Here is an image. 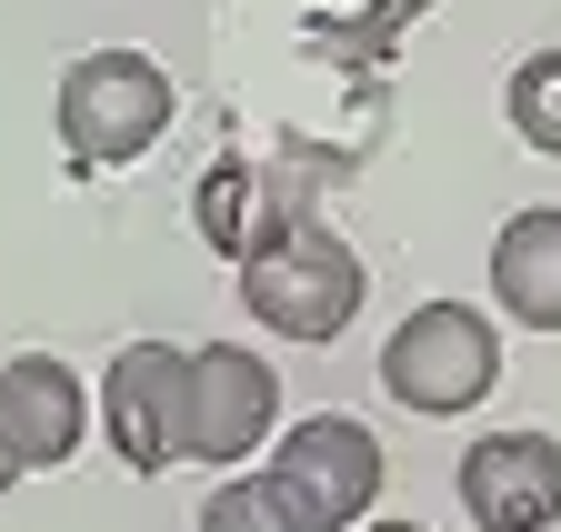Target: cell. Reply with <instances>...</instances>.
<instances>
[{
	"label": "cell",
	"mask_w": 561,
	"mask_h": 532,
	"mask_svg": "<svg viewBox=\"0 0 561 532\" xmlns=\"http://www.w3.org/2000/svg\"><path fill=\"white\" fill-rule=\"evenodd\" d=\"M271 502L291 512L301 532H362L381 483H391V462H381V432L371 422H351V412H311L271 442Z\"/></svg>",
	"instance_id": "3957f363"
},
{
	"label": "cell",
	"mask_w": 561,
	"mask_h": 532,
	"mask_svg": "<svg viewBox=\"0 0 561 532\" xmlns=\"http://www.w3.org/2000/svg\"><path fill=\"white\" fill-rule=\"evenodd\" d=\"M502 382V321L471 302H421L391 342H381V392L421 422H451L471 403H491Z\"/></svg>",
	"instance_id": "277c9868"
},
{
	"label": "cell",
	"mask_w": 561,
	"mask_h": 532,
	"mask_svg": "<svg viewBox=\"0 0 561 532\" xmlns=\"http://www.w3.org/2000/svg\"><path fill=\"white\" fill-rule=\"evenodd\" d=\"M280 422V382L251 342H201L191 352V432H181V462L201 473H241V462L271 442Z\"/></svg>",
	"instance_id": "5b68a950"
},
{
	"label": "cell",
	"mask_w": 561,
	"mask_h": 532,
	"mask_svg": "<svg viewBox=\"0 0 561 532\" xmlns=\"http://www.w3.org/2000/svg\"><path fill=\"white\" fill-rule=\"evenodd\" d=\"M502 111H512V131H522V142H531L541 161H561V50H531V60H512Z\"/></svg>",
	"instance_id": "30bf717a"
},
{
	"label": "cell",
	"mask_w": 561,
	"mask_h": 532,
	"mask_svg": "<svg viewBox=\"0 0 561 532\" xmlns=\"http://www.w3.org/2000/svg\"><path fill=\"white\" fill-rule=\"evenodd\" d=\"M101 422H111V452L130 462V473H171L181 432H191V352L121 342L111 372H101Z\"/></svg>",
	"instance_id": "8992f818"
},
{
	"label": "cell",
	"mask_w": 561,
	"mask_h": 532,
	"mask_svg": "<svg viewBox=\"0 0 561 532\" xmlns=\"http://www.w3.org/2000/svg\"><path fill=\"white\" fill-rule=\"evenodd\" d=\"M362 532H432V522H362Z\"/></svg>",
	"instance_id": "7c38bea8"
},
{
	"label": "cell",
	"mask_w": 561,
	"mask_h": 532,
	"mask_svg": "<svg viewBox=\"0 0 561 532\" xmlns=\"http://www.w3.org/2000/svg\"><path fill=\"white\" fill-rule=\"evenodd\" d=\"M91 412H101V392L60 352H11L0 362V452H11L21 473H60V462L91 442Z\"/></svg>",
	"instance_id": "52a82bcc"
},
{
	"label": "cell",
	"mask_w": 561,
	"mask_h": 532,
	"mask_svg": "<svg viewBox=\"0 0 561 532\" xmlns=\"http://www.w3.org/2000/svg\"><path fill=\"white\" fill-rule=\"evenodd\" d=\"M171 111H181V91L151 50H81L60 71V151L81 171H130L171 131Z\"/></svg>",
	"instance_id": "6da1fadb"
},
{
	"label": "cell",
	"mask_w": 561,
	"mask_h": 532,
	"mask_svg": "<svg viewBox=\"0 0 561 532\" xmlns=\"http://www.w3.org/2000/svg\"><path fill=\"white\" fill-rule=\"evenodd\" d=\"M461 512L481 532H551L561 522V442L551 432H481L461 452Z\"/></svg>",
	"instance_id": "ba28073f"
},
{
	"label": "cell",
	"mask_w": 561,
	"mask_h": 532,
	"mask_svg": "<svg viewBox=\"0 0 561 532\" xmlns=\"http://www.w3.org/2000/svg\"><path fill=\"white\" fill-rule=\"evenodd\" d=\"M201 532H301V522L271 502V483H210V502H201Z\"/></svg>",
	"instance_id": "8fae6325"
},
{
	"label": "cell",
	"mask_w": 561,
	"mask_h": 532,
	"mask_svg": "<svg viewBox=\"0 0 561 532\" xmlns=\"http://www.w3.org/2000/svg\"><path fill=\"white\" fill-rule=\"evenodd\" d=\"M362 292H371L362 251L331 241L321 222L271 231V241H251V251H241V312H251V321H271L280 342H331V331L362 312Z\"/></svg>",
	"instance_id": "7a4b0ae2"
},
{
	"label": "cell",
	"mask_w": 561,
	"mask_h": 532,
	"mask_svg": "<svg viewBox=\"0 0 561 532\" xmlns=\"http://www.w3.org/2000/svg\"><path fill=\"white\" fill-rule=\"evenodd\" d=\"M491 302L522 331H561V202L502 222V241H491Z\"/></svg>",
	"instance_id": "9c48e42d"
},
{
	"label": "cell",
	"mask_w": 561,
	"mask_h": 532,
	"mask_svg": "<svg viewBox=\"0 0 561 532\" xmlns=\"http://www.w3.org/2000/svg\"><path fill=\"white\" fill-rule=\"evenodd\" d=\"M11 483H21V462H11V452H0V493H11Z\"/></svg>",
	"instance_id": "4fadbf2b"
}]
</instances>
